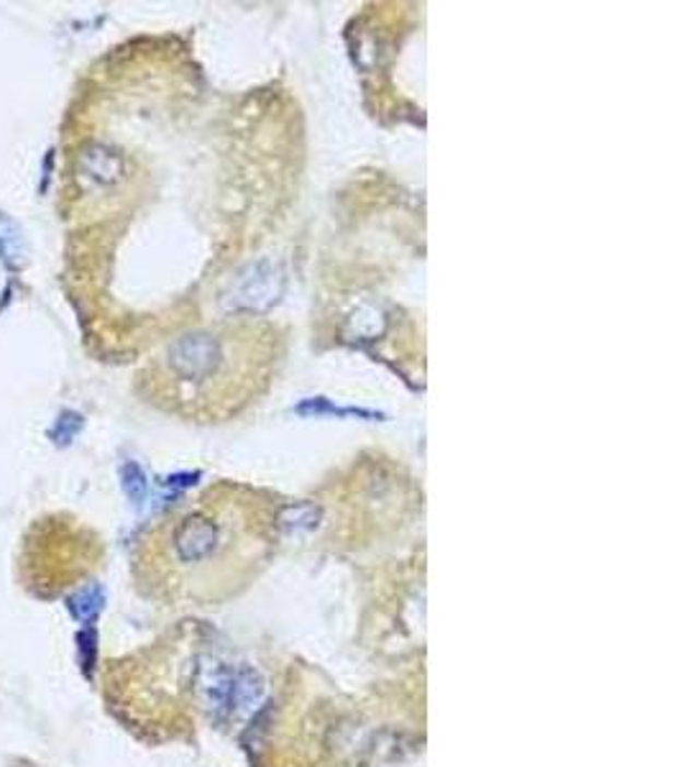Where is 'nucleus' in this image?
Returning a JSON list of instances; mask_svg holds the SVG:
<instances>
[{"mask_svg": "<svg viewBox=\"0 0 683 767\" xmlns=\"http://www.w3.org/2000/svg\"><path fill=\"white\" fill-rule=\"evenodd\" d=\"M123 481H126V492H129V496L133 502H139L141 496H144V476H141V471L137 469V465H129L123 473Z\"/></svg>", "mask_w": 683, "mask_h": 767, "instance_id": "obj_8", "label": "nucleus"}, {"mask_svg": "<svg viewBox=\"0 0 683 767\" xmlns=\"http://www.w3.org/2000/svg\"><path fill=\"white\" fill-rule=\"evenodd\" d=\"M272 507L251 488L217 484L149 538V563L172 578H198L236 560H259L276 530Z\"/></svg>", "mask_w": 683, "mask_h": 767, "instance_id": "obj_2", "label": "nucleus"}, {"mask_svg": "<svg viewBox=\"0 0 683 767\" xmlns=\"http://www.w3.org/2000/svg\"><path fill=\"white\" fill-rule=\"evenodd\" d=\"M80 652H82V665H85V673H93L95 663V632L85 629L80 635Z\"/></svg>", "mask_w": 683, "mask_h": 767, "instance_id": "obj_9", "label": "nucleus"}, {"mask_svg": "<svg viewBox=\"0 0 683 767\" xmlns=\"http://www.w3.org/2000/svg\"><path fill=\"white\" fill-rule=\"evenodd\" d=\"M105 604V593L97 583L85 586V589H80L74 597L67 599V609H70L72 616L82 624H93L97 620V614L103 612Z\"/></svg>", "mask_w": 683, "mask_h": 767, "instance_id": "obj_5", "label": "nucleus"}, {"mask_svg": "<svg viewBox=\"0 0 683 767\" xmlns=\"http://www.w3.org/2000/svg\"><path fill=\"white\" fill-rule=\"evenodd\" d=\"M0 259L9 267H19L24 259V233L5 213H0Z\"/></svg>", "mask_w": 683, "mask_h": 767, "instance_id": "obj_6", "label": "nucleus"}, {"mask_svg": "<svg viewBox=\"0 0 683 767\" xmlns=\"http://www.w3.org/2000/svg\"><path fill=\"white\" fill-rule=\"evenodd\" d=\"M200 694L205 706L217 719L231 717L236 711V671L234 668L213 663L205 665L200 673Z\"/></svg>", "mask_w": 683, "mask_h": 767, "instance_id": "obj_3", "label": "nucleus"}, {"mask_svg": "<svg viewBox=\"0 0 683 767\" xmlns=\"http://www.w3.org/2000/svg\"><path fill=\"white\" fill-rule=\"evenodd\" d=\"M284 353L287 335L276 322L228 318L172 338L141 371V387L187 423H231L269 394Z\"/></svg>", "mask_w": 683, "mask_h": 767, "instance_id": "obj_1", "label": "nucleus"}, {"mask_svg": "<svg viewBox=\"0 0 683 767\" xmlns=\"http://www.w3.org/2000/svg\"><path fill=\"white\" fill-rule=\"evenodd\" d=\"M82 172L101 185L118 182L123 175V160L105 146H93L82 154Z\"/></svg>", "mask_w": 683, "mask_h": 767, "instance_id": "obj_4", "label": "nucleus"}, {"mask_svg": "<svg viewBox=\"0 0 683 767\" xmlns=\"http://www.w3.org/2000/svg\"><path fill=\"white\" fill-rule=\"evenodd\" d=\"M264 696V678L254 668L236 671V709H251Z\"/></svg>", "mask_w": 683, "mask_h": 767, "instance_id": "obj_7", "label": "nucleus"}]
</instances>
